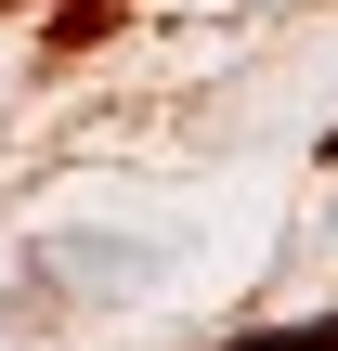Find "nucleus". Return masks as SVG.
Instances as JSON below:
<instances>
[{"mask_svg":"<svg viewBox=\"0 0 338 351\" xmlns=\"http://www.w3.org/2000/svg\"><path fill=\"white\" fill-rule=\"evenodd\" d=\"M221 351H338V313H287V326H248V339Z\"/></svg>","mask_w":338,"mask_h":351,"instance_id":"1","label":"nucleus"}]
</instances>
